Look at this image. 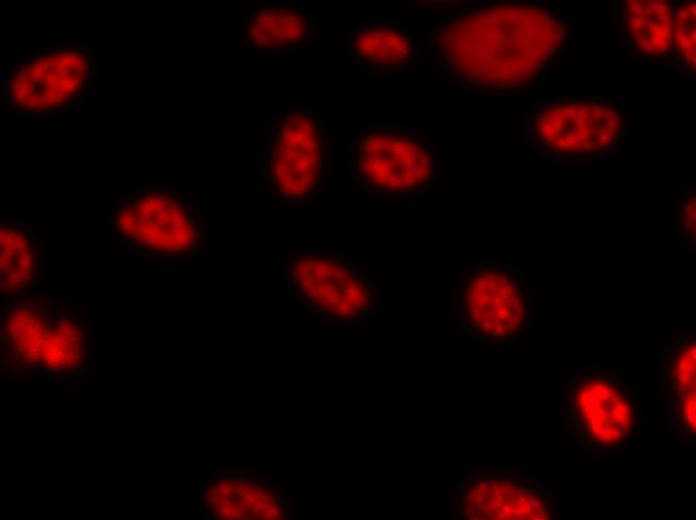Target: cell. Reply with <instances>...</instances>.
<instances>
[{
    "label": "cell",
    "mask_w": 696,
    "mask_h": 520,
    "mask_svg": "<svg viewBox=\"0 0 696 520\" xmlns=\"http://www.w3.org/2000/svg\"><path fill=\"white\" fill-rule=\"evenodd\" d=\"M315 36L310 13L291 5H257L245 16L244 43L258 52H297L311 45Z\"/></svg>",
    "instance_id": "obj_8"
},
{
    "label": "cell",
    "mask_w": 696,
    "mask_h": 520,
    "mask_svg": "<svg viewBox=\"0 0 696 520\" xmlns=\"http://www.w3.org/2000/svg\"><path fill=\"white\" fill-rule=\"evenodd\" d=\"M435 145L428 131L404 124L359 128L349 144V173L369 196L422 195L435 176Z\"/></svg>",
    "instance_id": "obj_2"
},
{
    "label": "cell",
    "mask_w": 696,
    "mask_h": 520,
    "mask_svg": "<svg viewBox=\"0 0 696 520\" xmlns=\"http://www.w3.org/2000/svg\"><path fill=\"white\" fill-rule=\"evenodd\" d=\"M285 272L291 293L328 316L355 319L373 306L372 285L363 268L340 253H289Z\"/></svg>",
    "instance_id": "obj_4"
},
{
    "label": "cell",
    "mask_w": 696,
    "mask_h": 520,
    "mask_svg": "<svg viewBox=\"0 0 696 520\" xmlns=\"http://www.w3.org/2000/svg\"><path fill=\"white\" fill-rule=\"evenodd\" d=\"M621 111L600 101L552 104L532 116V140L555 156L595 155L619 141Z\"/></svg>",
    "instance_id": "obj_5"
},
{
    "label": "cell",
    "mask_w": 696,
    "mask_h": 520,
    "mask_svg": "<svg viewBox=\"0 0 696 520\" xmlns=\"http://www.w3.org/2000/svg\"><path fill=\"white\" fill-rule=\"evenodd\" d=\"M262 175L272 198L284 206H305L321 197L329 168L328 132L311 108H290L273 116Z\"/></svg>",
    "instance_id": "obj_3"
},
{
    "label": "cell",
    "mask_w": 696,
    "mask_h": 520,
    "mask_svg": "<svg viewBox=\"0 0 696 520\" xmlns=\"http://www.w3.org/2000/svg\"><path fill=\"white\" fill-rule=\"evenodd\" d=\"M64 112H71V110L69 108H65Z\"/></svg>",
    "instance_id": "obj_14"
},
{
    "label": "cell",
    "mask_w": 696,
    "mask_h": 520,
    "mask_svg": "<svg viewBox=\"0 0 696 520\" xmlns=\"http://www.w3.org/2000/svg\"><path fill=\"white\" fill-rule=\"evenodd\" d=\"M254 507H255V509L263 510V509H265V507H266V503H265L264 501H263V502L260 501V502H257V503L254 505Z\"/></svg>",
    "instance_id": "obj_12"
},
{
    "label": "cell",
    "mask_w": 696,
    "mask_h": 520,
    "mask_svg": "<svg viewBox=\"0 0 696 520\" xmlns=\"http://www.w3.org/2000/svg\"><path fill=\"white\" fill-rule=\"evenodd\" d=\"M623 28L628 42L642 55L661 58L673 51V7L664 1H628Z\"/></svg>",
    "instance_id": "obj_9"
},
{
    "label": "cell",
    "mask_w": 696,
    "mask_h": 520,
    "mask_svg": "<svg viewBox=\"0 0 696 520\" xmlns=\"http://www.w3.org/2000/svg\"><path fill=\"white\" fill-rule=\"evenodd\" d=\"M467 276L463 300L470 324L493 339L512 337L526 318L522 276L509 268L475 269Z\"/></svg>",
    "instance_id": "obj_6"
},
{
    "label": "cell",
    "mask_w": 696,
    "mask_h": 520,
    "mask_svg": "<svg viewBox=\"0 0 696 520\" xmlns=\"http://www.w3.org/2000/svg\"><path fill=\"white\" fill-rule=\"evenodd\" d=\"M349 56L376 76H400L417 64L418 49L407 28L387 22H361L353 28Z\"/></svg>",
    "instance_id": "obj_7"
},
{
    "label": "cell",
    "mask_w": 696,
    "mask_h": 520,
    "mask_svg": "<svg viewBox=\"0 0 696 520\" xmlns=\"http://www.w3.org/2000/svg\"><path fill=\"white\" fill-rule=\"evenodd\" d=\"M695 195L682 198L677 205V233L686 245L695 243Z\"/></svg>",
    "instance_id": "obj_11"
},
{
    "label": "cell",
    "mask_w": 696,
    "mask_h": 520,
    "mask_svg": "<svg viewBox=\"0 0 696 520\" xmlns=\"http://www.w3.org/2000/svg\"><path fill=\"white\" fill-rule=\"evenodd\" d=\"M680 60L695 67V4H684L675 10L674 47Z\"/></svg>",
    "instance_id": "obj_10"
},
{
    "label": "cell",
    "mask_w": 696,
    "mask_h": 520,
    "mask_svg": "<svg viewBox=\"0 0 696 520\" xmlns=\"http://www.w3.org/2000/svg\"><path fill=\"white\" fill-rule=\"evenodd\" d=\"M83 50H84V53L89 55V56L92 53V48H90V47H83Z\"/></svg>",
    "instance_id": "obj_13"
},
{
    "label": "cell",
    "mask_w": 696,
    "mask_h": 520,
    "mask_svg": "<svg viewBox=\"0 0 696 520\" xmlns=\"http://www.w3.org/2000/svg\"><path fill=\"white\" fill-rule=\"evenodd\" d=\"M552 13L535 4H485L444 13L429 32L435 67L463 90L511 93L534 83L564 40Z\"/></svg>",
    "instance_id": "obj_1"
}]
</instances>
